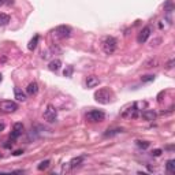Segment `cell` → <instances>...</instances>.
<instances>
[{
  "instance_id": "obj_1",
  "label": "cell",
  "mask_w": 175,
  "mask_h": 175,
  "mask_svg": "<svg viewBox=\"0 0 175 175\" xmlns=\"http://www.w3.org/2000/svg\"><path fill=\"white\" fill-rule=\"evenodd\" d=\"M112 92L107 88H103V89H98V90L94 93V100L100 104H108L111 103L112 100Z\"/></svg>"
},
{
  "instance_id": "obj_2",
  "label": "cell",
  "mask_w": 175,
  "mask_h": 175,
  "mask_svg": "<svg viewBox=\"0 0 175 175\" xmlns=\"http://www.w3.org/2000/svg\"><path fill=\"white\" fill-rule=\"evenodd\" d=\"M70 36H71V27L67 26V25H60L53 30V37H56L59 40L67 39Z\"/></svg>"
},
{
  "instance_id": "obj_3",
  "label": "cell",
  "mask_w": 175,
  "mask_h": 175,
  "mask_svg": "<svg viewBox=\"0 0 175 175\" xmlns=\"http://www.w3.org/2000/svg\"><path fill=\"white\" fill-rule=\"evenodd\" d=\"M116 47H118V43H116V40L114 39V37L108 36L103 40V49H104V52L106 53H108V55H111V53L115 52Z\"/></svg>"
},
{
  "instance_id": "obj_4",
  "label": "cell",
  "mask_w": 175,
  "mask_h": 175,
  "mask_svg": "<svg viewBox=\"0 0 175 175\" xmlns=\"http://www.w3.org/2000/svg\"><path fill=\"white\" fill-rule=\"evenodd\" d=\"M18 110V104L15 101H11V100H4L0 103V111L2 112H6V114H11V112H15Z\"/></svg>"
},
{
  "instance_id": "obj_5",
  "label": "cell",
  "mask_w": 175,
  "mask_h": 175,
  "mask_svg": "<svg viewBox=\"0 0 175 175\" xmlns=\"http://www.w3.org/2000/svg\"><path fill=\"white\" fill-rule=\"evenodd\" d=\"M104 118H106V114L98 110H92L86 114V119L89 122H101L104 120Z\"/></svg>"
},
{
  "instance_id": "obj_6",
  "label": "cell",
  "mask_w": 175,
  "mask_h": 175,
  "mask_svg": "<svg viewBox=\"0 0 175 175\" xmlns=\"http://www.w3.org/2000/svg\"><path fill=\"white\" fill-rule=\"evenodd\" d=\"M44 118H45V120H48V122H55L56 118H58V111H56V108L53 106H47L45 111H44Z\"/></svg>"
},
{
  "instance_id": "obj_7",
  "label": "cell",
  "mask_w": 175,
  "mask_h": 175,
  "mask_svg": "<svg viewBox=\"0 0 175 175\" xmlns=\"http://www.w3.org/2000/svg\"><path fill=\"white\" fill-rule=\"evenodd\" d=\"M151 33H152L151 26H145L144 29H142V30L138 33V37H137V41H138L140 44H144V43H146V40L149 39V36H151Z\"/></svg>"
},
{
  "instance_id": "obj_8",
  "label": "cell",
  "mask_w": 175,
  "mask_h": 175,
  "mask_svg": "<svg viewBox=\"0 0 175 175\" xmlns=\"http://www.w3.org/2000/svg\"><path fill=\"white\" fill-rule=\"evenodd\" d=\"M22 133H23V125H22V123H15V125L12 126V131H11L10 140L11 141H15L18 137L22 135Z\"/></svg>"
},
{
  "instance_id": "obj_9",
  "label": "cell",
  "mask_w": 175,
  "mask_h": 175,
  "mask_svg": "<svg viewBox=\"0 0 175 175\" xmlns=\"http://www.w3.org/2000/svg\"><path fill=\"white\" fill-rule=\"evenodd\" d=\"M122 116L123 118H137L138 116V107H137V103L133 104L131 107L126 108V110L122 112Z\"/></svg>"
},
{
  "instance_id": "obj_10",
  "label": "cell",
  "mask_w": 175,
  "mask_h": 175,
  "mask_svg": "<svg viewBox=\"0 0 175 175\" xmlns=\"http://www.w3.org/2000/svg\"><path fill=\"white\" fill-rule=\"evenodd\" d=\"M26 93L30 94V96H36L39 93V84L37 82H30L26 88Z\"/></svg>"
},
{
  "instance_id": "obj_11",
  "label": "cell",
  "mask_w": 175,
  "mask_h": 175,
  "mask_svg": "<svg viewBox=\"0 0 175 175\" xmlns=\"http://www.w3.org/2000/svg\"><path fill=\"white\" fill-rule=\"evenodd\" d=\"M98 84H100V79H98L96 75H90V77H88V79H86V88L88 89L97 86Z\"/></svg>"
},
{
  "instance_id": "obj_12",
  "label": "cell",
  "mask_w": 175,
  "mask_h": 175,
  "mask_svg": "<svg viewBox=\"0 0 175 175\" xmlns=\"http://www.w3.org/2000/svg\"><path fill=\"white\" fill-rule=\"evenodd\" d=\"M142 118H144L146 122H152V120L156 119V112L153 110H146L142 112Z\"/></svg>"
},
{
  "instance_id": "obj_13",
  "label": "cell",
  "mask_w": 175,
  "mask_h": 175,
  "mask_svg": "<svg viewBox=\"0 0 175 175\" xmlns=\"http://www.w3.org/2000/svg\"><path fill=\"white\" fill-rule=\"evenodd\" d=\"M60 67H62V60L60 59H53L48 65V69L51 71H58V70H60Z\"/></svg>"
},
{
  "instance_id": "obj_14",
  "label": "cell",
  "mask_w": 175,
  "mask_h": 175,
  "mask_svg": "<svg viewBox=\"0 0 175 175\" xmlns=\"http://www.w3.org/2000/svg\"><path fill=\"white\" fill-rule=\"evenodd\" d=\"M14 94H15V98L18 101H26V93L22 92L19 88H15L14 89Z\"/></svg>"
},
{
  "instance_id": "obj_15",
  "label": "cell",
  "mask_w": 175,
  "mask_h": 175,
  "mask_svg": "<svg viewBox=\"0 0 175 175\" xmlns=\"http://www.w3.org/2000/svg\"><path fill=\"white\" fill-rule=\"evenodd\" d=\"M10 22V15L4 14V12H0V26H6Z\"/></svg>"
},
{
  "instance_id": "obj_16",
  "label": "cell",
  "mask_w": 175,
  "mask_h": 175,
  "mask_svg": "<svg viewBox=\"0 0 175 175\" xmlns=\"http://www.w3.org/2000/svg\"><path fill=\"white\" fill-rule=\"evenodd\" d=\"M82 161H84V156H79V157H74L71 161H70L69 164H70V167H73V168H74V167H77V165L81 164Z\"/></svg>"
},
{
  "instance_id": "obj_17",
  "label": "cell",
  "mask_w": 175,
  "mask_h": 175,
  "mask_svg": "<svg viewBox=\"0 0 175 175\" xmlns=\"http://www.w3.org/2000/svg\"><path fill=\"white\" fill-rule=\"evenodd\" d=\"M165 168H167V171L170 174H174L175 173V160L174 159H171V160L167 161V165H165Z\"/></svg>"
},
{
  "instance_id": "obj_18",
  "label": "cell",
  "mask_w": 175,
  "mask_h": 175,
  "mask_svg": "<svg viewBox=\"0 0 175 175\" xmlns=\"http://www.w3.org/2000/svg\"><path fill=\"white\" fill-rule=\"evenodd\" d=\"M39 40H40V37H39V36H34L33 39L30 40V43H29V45H27V48H29L30 51H33V49L37 47V43H39Z\"/></svg>"
},
{
  "instance_id": "obj_19",
  "label": "cell",
  "mask_w": 175,
  "mask_h": 175,
  "mask_svg": "<svg viewBox=\"0 0 175 175\" xmlns=\"http://www.w3.org/2000/svg\"><path fill=\"white\" fill-rule=\"evenodd\" d=\"M49 164H51V161H49V160H44V161H41V163L39 164V167H37V168H39L40 171L47 170V168L49 167Z\"/></svg>"
},
{
  "instance_id": "obj_20",
  "label": "cell",
  "mask_w": 175,
  "mask_h": 175,
  "mask_svg": "<svg viewBox=\"0 0 175 175\" xmlns=\"http://www.w3.org/2000/svg\"><path fill=\"white\" fill-rule=\"evenodd\" d=\"M118 133H122V129H115V130H108V131L104 134V137H112L118 134Z\"/></svg>"
},
{
  "instance_id": "obj_21",
  "label": "cell",
  "mask_w": 175,
  "mask_h": 175,
  "mask_svg": "<svg viewBox=\"0 0 175 175\" xmlns=\"http://www.w3.org/2000/svg\"><path fill=\"white\" fill-rule=\"evenodd\" d=\"M141 81H142V82H152V81H155V75H152V74L142 75V77H141Z\"/></svg>"
},
{
  "instance_id": "obj_22",
  "label": "cell",
  "mask_w": 175,
  "mask_h": 175,
  "mask_svg": "<svg viewBox=\"0 0 175 175\" xmlns=\"http://www.w3.org/2000/svg\"><path fill=\"white\" fill-rule=\"evenodd\" d=\"M157 65H159V62H157V60H153V59H152V60H149V62H146L145 63V67H157Z\"/></svg>"
},
{
  "instance_id": "obj_23",
  "label": "cell",
  "mask_w": 175,
  "mask_h": 175,
  "mask_svg": "<svg viewBox=\"0 0 175 175\" xmlns=\"http://www.w3.org/2000/svg\"><path fill=\"white\" fill-rule=\"evenodd\" d=\"M137 146L141 149H146L149 146V142L148 141H137Z\"/></svg>"
},
{
  "instance_id": "obj_24",
  "label": "cell",
  "mask_w": 175,
  "mask_h": 175,
  "mask_svg": "<svg viewBox=\"0 0 175 175\" xmlns=\"http://www.w3.org/2000/svg\"><path fill=\"white\" fill-rule=\"evenodd\" d=\"M71 74H73V67L69 66V67L63 71V75H65V77H71Z\"/></svg>"
},
{
  "instance_id": "obj_25",
  "label": "cell",
  "mask_w": 175,
  "mask_h": 175,
  "mask_svg": "<svg viewBox=\"0 0 175 175\" xmlns=\"http://www.w3.org/2000/svg\"><path fill=\"white\" fill-rule=\"evenodd\" d=\"M164 7L168 10V12H171V11H173V2H171V0H168V2L165 3V6H164Z\"/></svg>"
},
{
  "instance_id": "obj_26",
  "label": "cell",
  "mask_w": 175,
  "mask_h": 175,
  "mask_svg": "<svg viewBox=\"0 0 175 175\" xmlns=\"http://www.w3.org/2000/svg\"><path fill=\"white\" fill-rule=\"evenodd\" d=\"M152 155L156 156V157H157V156H160L161 155V149H155V151L152 152Z\"/></svg>"
},
{
  "instance_id": "obj_27",
  "label": "cell",
  "mask_w": 175,
  "mask_h": 175,
  "mask_svg": "<svg viewBox=\"0 0 175 175\" xmlns=\"http://www.w3.org/2000/svg\"><path fill=\"white\" fill-rule=\"evenodd\" d=\"M10 3H12V0H0V7L4 4H10Z\"/></svg>"
},
{
  "instance_id": "obj_28",
  "label": "cell",
  "mask_w": 175,
  "mask_h": 175,
  "mask_svg": "<svg viewBox=\"0 0 175 175\" xmlns=\"http://www.w3.org/2000/svg\"><path fill=\"white\" fill-rule=\"evenodd\" d=\"M174 67V59H171L170 62L167 63V69H173Z\"/></svg>"
},
{
  "instance_id": "obj_29",
  "label": "cell",
  "mask_w": 175,
  "mask_h": 175,
  "mask_svg": "<svg viewBox=\"0 0 175 175\" xmlns=\"http://www.w3.org/2000/svg\"><path fill=\"white\" fill-rule=\"evenodd\" d=\"M22 153H23V152H22V151H15L12 155H14V156H19V155H22Z\"/></svg>"
},
{
  "instance_id": "obj_30",
  "label": "cell",
  "mask_w": 175,
  "mask_h": 175,
  "mask_svg": "<svg viewBox=\"0 0 175 175\" xmlns=\"http://www.w3.org/2000/svg\"><path fill=\"white\" fill-rule=\"evenodd\" d=\"M4 127H6V126H4V123H0V133H2L3 130H4Z\"/></svg>"
},
{
  "instance_id": "obj_31",
  "label": "cell",
  "mask_w": 175,
  "mask_h": 175,
  "mask_svg": "<svg viewBox=\"0 0 175 175\" xmlns=\"http://www.w3.org/2000/svg\"><path fill=\"white\" fill-rule=\"evenodd\" d=\"M2 79H3V78H2V74H0V82H2Z\"/></svg>"
},
{
  "instance_id": "obj_32",
  "label": "cell",
  "mask_w": 175,
  "mask_h": 175,
  "mask_svg": "<svg viewBox=\"0 0 175 175\" xmlns=\"http://www.w3.org/2000/svg\"><path fill=\"white\" fill-rule=\"evenodd\" d=\"M0 157H2V155H0Z\"/></svg>"
}]
</instances>
